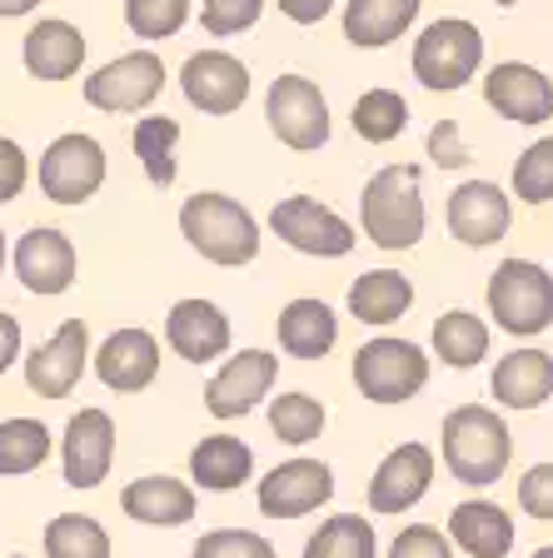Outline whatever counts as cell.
Wrapping results in <instances>:
<instances>
[{
  "label": "cell",
  "instance_id": "cell-33",
  "mask_svg": "<svg viewBox=\"0 0 553 558\" xmlns=\"http://www.w3.org/2000/svg\"><path fill=\"white\" fill-rule=\"evenodd\" d=\"M349 125H354V135L364 140V145H389V140H399L404 125H409V100H404L399 90L374 85V90H364L354 100Z\"/></svg>",
  "mask_w": 553,
  "mask_h": 558
},
{
  "label": "cell",
  "instance_id": "cell-37",
  "mask_svg": "<svg viewBox=\"0 0 553 558\" xmlns=\"http://www.w3.org/2000/svg\"><path fill=\"white\" fill-rule=\"evenodd\" d=\"M514 199H524V205H549L553 199V135L533 140L514 160Z\"/></svg>",
  "mask_w": 553,
  "mask_h": 558
},
{
  "label": "cell",
  "instance_id": "cell-28",
  "mask_svg": "<svg viewBox=\"0 0 553 558\" xmlns=\"http://www.w3.org/2000/svg\"><path fill=\"white\" fill-rule=\"evenodd\" d=\"M345 304L359 325L384 329L409 314V304H414V279L404 275V269H369V275H359L354 284H349Z\"/></svg>",
  "mask_w": 553,
  "mask_h": 558
},
{
  "label": "cell",
  "instance_id": "cell-31",
  "mask_svg": "<svg viewBox=\"0 0 553 558\" xmlns=\"http://www.w3.org/2000/svg\"><path fill=\"white\" fill-rule=\"evenodd\" d=\"M130 145H135V160L145 165V180H151L155 190H170L175 174H180V165H175V145H180V120H170V116H145V120H135V135H130Z\"/></svg>",
  "mask_w": 553,
  "mask_h": 558
},
{
  "label": "cell",
  "instance_id": "cell-36",
  "mask_svg": "<svg viewBox=\"0 0 553 558\" xmlns=\"http://www.w3.org/2000/svg\"><path fill=\"white\" fill-rule=\"evenodd\" d=\"M324 424H329V414H324V404L320 399H310V395H279V399H269V429H275V439L279 444H314L324 434Z\"/></svg>",
  "mask_w": 553,
  "mask_h": 558
},
{
  "label": "cell",
  "instance_id": "cell-5",
  "mask_svg": "<svg viewBox=\"0 0 553 558\" xmlns=\"http://www.w3.org/2000/svg\"><path fill=\"white\" fill-rule=\"evenodd\" d=\"M489 314L514 339H533L553 325V275L539 259H504L489 275Z\"/></svg>",
  "mask_w": 553,
  "mask_h": 558
},
{
  "label": "cell",
  "instance_id": "cell-30",
  "mask_svg": "<svg viewBox=\"0 0 553 558\" xmlns=\"http://www.w3.org/2000/svg\"><path fill=\"white\" fill-rule=\"evenodd\" d=\"M434 354L449 369H473L489 354V325L473 310H444L434 319Z\"/></svg>",
  "mask_w": 553,
  "mask_h": 558
},
{
  "label": "cell",
  "instance_id": "cell-18",
  "mask_svg": "<svg viewBox=\"0 0 553 558\" xmlns=\"http://www.w3.org/2000/svg\"><path fill=\"white\" fill-rule=\"evenodd\" d=\"M434 484V449L429 444H399L380 459L369 478V509L374 513H409Z\"/></svg>",
  "mask_w": 553,
  "mask_h": 558
},
{
  "label": "cell",
  "instance_id": "cell-13",
  "mask_svg": "<svg viewBox=\"0 0 553 558\" xmlns=\"http://www.w3.org/2000/svg\"><path fill=\"white\" fill-rule=\"evenodd\" d=\"M180 90L200 116H235L250 100V65L230 50H195L180 65Z\"/></svg>",
  "mask_w": 553,
  "mask_h": 558
},
{
  "label": "cell",
  "instance_id": "cell-40",
  "mask_svg": "<svg viewBox=\"0 0 553 558\" xmlns=\"http://www.w3.org/2000/svg\"><path fill=\"white\" fill-rule=\"evenodd\" d=\"M265 0H200V25L209 35H244L260 25Z\"/></svg>",
  "mask_w": 553,
  "mask_h": 558
},
{
  "label": "cell",
  "instance_id": "cell-4",
  "mask_svg": "<svg viewBox=\"0 0 553 558\" xmlns=\"http://www.w3.org/2000/svg\"><path fill=\"white\" fill-rule=\"evenodd\" d=\"M414 81L424 90H464V85L479 75L484 65V35L479 25L464 21V15H444V21H429L414 40Z\"/></svg>",
  "mask_w": 553,
  "mask_h": 558
},
{
  "label": "cell",
  "instance_id": "cell-43",
  "mask_svg": "<svg viewBox=\"0 0 553 558\" xmlns=\"http://www.w3.org/2000/svg\"><path fill=\"white\" fill-rule=\"evenodd\" d=\"M25 185H31V155L21 150V140L0 135V205L21 199Z\"/></svg>",
  "mask_w": 553,
  "mask_h": 558
},
{
  "label": "cell",
  "instance_id": "cell-35",
  "mask_svg": "<svg viewBox=\"0 0 553 558\" xmlns=\"http://www.w3.org/2000/svg\"><path fill=\"white\" fill-rule=\"evenodd\" d=\"M46 558H110V534L91 513H56L46 523Z\"/></svg>",
  "mask_w": 553,
  "mask_h": 558
},
{
  "label": "cell",
  "instance_id": "cell-50",
  "mask_svg": "<svg viewBox=\"0 0 553 558\" xmlns=\"http://www.w3.org/2000/svg\"><path fill=\"white\" fill-rule=\"evenodd\" d=\"M494 5H519V0H494Z\"/></svg>",
  "mask_w": 553,
  "mask_h": 558
},
{
  "label": "cell",
  "instance_id": "cell-3",
  "mask_svg": "<svg viewBox=\"0 0 553 558\" xmlns=\"http://www.w3.org/2000/svg\"><path fill=\"white\" fill-rule=\"evenodd\" d=\"M180 234L190 240L200 259L219 269H240L260 259V220L240 199L219 195V190H200L180 205Z\"/></svg>",
  "mask_w": 553,
  "mask_h": 558
},
{
  "label": "cell",
  "instance_id": "cell-38",
  "mask_svg": "<svg viewBox=\"0 0 553 558\" xmlns=\"http://www.w3.org/2000/svg\"><path fill=\"white\" fill-rule=\"evenodd\" d=\"M190 21V0H125V25L140 40H170Z\"/></svg>",
  "mask_w": 553,
  "mask_h": 558
},
{
  "label": "cell",
  "instance_id": "cell-20",
  "mask_svg": "<svg viewBox=\"0 0 553 558\" xmlns=\"http://www.w3.org/2000/svg\"><path fill=\"white\" fill-rule=\"evenodd\" d=\"M91 364L105 389L140 395V389H151L155 374H160V339H155L151 329H116V335H105V344L91 354Z\"/></svg>",
  "mask_w": 553,
  "mask_h": 558
},
{
  "label": "cell",
  "instance_id": "cell-19",
  "mask_svg": "<svg viewBox=\"0 0 553 558\" xmlns=\"http://www.w3.org/2000/svg\"><path fill=\"white\" fill-rule=\"evenodd\" d=\"M514 225V199L494 185V180H464L449 195V230L469 250H489L498 244Z\"/></svg>",
  "mask_w": 553,
  "mask_h": 558
},
{
  "label": "cell",
  "instance_id": "cell-11",
  "mask_svg": "<svg viewBox=\"0 0 553 558\" xmlns=\"http://www.w3.org/2000/svg\"><path fill=\"white\" fill-rule=\"evenodd\" d=\"M254 499H260L265 519H304V513L335 499V469L324 459H285L260 478Z\"/></svg>",
  "mask_w": 553,
  "mask_h": 558
},
{
  "label": "cell",
  "instance_id": "cell-15",
  "mask_svg": "<svg viewBox=\"0 0 553 558\" xmlns=\"http://www.w3.org/2000/svg\"><path fill=\"white\" fill-rule=\"evenodd\" d=\"M15 279H21L31 294H65L70 284H75V275H81V259H75V244H70L65 230H56V225H35V230H25L21 240H15Z\"/></svg>",
  "mask_w": 553,
  "mask_h": 558
},
{
  "label": "cell",
  "instance_id": "cell-46",
  "mask_svg": "<svg viewBox=\"0 0 553 558\" xmlns=\"http://www.w3.org/2000/svg\"><path fill=\"white\" fill-rule=\"evenodd\" d=\"M21 360V319L11 310H0V374Z\"/></svg>",
  "mask_w": 553,
  "mask_h": 558
},
{
  "label": "cell",
  "instance_id": "cell-7",
  "mask_svg": "<svg viewBox=\"0 0 553 558\" xmlns=\"http://www.w3.org/2000/svg\"><path fill=\"white\" fill-rule=\"evenodd\" d=\"M105 145L85 130H70V135H56L40 155V195L50 205H85V199L100 195L105 185Z\"/></svg>",
  "mask_w": 553,
  "mask_h": 558
},
{
  "label": "cell",
  "instance_id": "cell-12",
  "mask_svg": "<svg viewBox=\"0 0 553 558\" xmlns=\"http://www.w3.org/2000/svg\"><path fill=\"white\" fill-rule=\"evenodd\" d=\"M85 364H91V325H85V319H65L46 344L31 349L25 384H31V395H40V399H70L75 384L85 379Z\"/></svg>",
  "mask_w": 553,
  "mask_h": 558
},
{
  "label": "cell",
  "instance_id": "cell-39",
  "mask_svg": "<svg viewBox=\"0 0 553 558\" xmlns=\"http://www.w3.org/2000/svg\"><path fill=\"white\" fill-rule=\"evenodd\" d=\"M195 558H275V544L254 529H209L200 534Z\"/></svg>",
  "mask_w": 553,
  "mask_h": 558
},
{
  "label": "cell",
  "instance_id": "cell-32",
  "mask_svg": "<svg viewBox=\"0 0 553 558\" xmlns=\"http://www.w3.org/2000/svg\"><path fill=\"white\" fill-rule=\"evenodd\" d=\"M50 429L40 418H0V478H15V474H35V469L50 459Z\"/></svg>",
  "mask_w": 553,
  "mask_h": 558
},
{
  "label": "cell",
  "instance_id": "cell-16",
  "mask_svg": "<svg viewBox=\"0 0 553 558\" xmlns=\"http://www.w3.org/2000/svg\"><path fill=\"white\" fill-rule=\"evenodd\" d=\"M484 100L494 116L514 120V125H543V120H553V81L539 65H524V60L489 65Z\"/></svg>",
  "mask_w": 553,
  "mask_h": 558
},
{
  "label": "cell",
  "instance_id": "cell-14",
  "mask_svg": "<svg viewBox=\"0 0 553 558\" xmlns=\"http://www.w3.org/2000/svg\"><path fill=\"white\" fill-rule=\"evenodd\" d=\"M275 374H279V360L269 349H240V354H230V360L209 374L205 409L215 418H244L260 399H269Z\"/></svg>",
  "mask_w": 553,
  "mask_h": 558
},
{
  "label": "cell",
  "instance_id": "cell-6",
  "mask_svg": "<svg viewBox=\"0 0 553 558\" xmlns=\"http://www.w3.org/2000/svg\"><path fill=\"white\" fill-rule=\"evenodd\" d=\"M354 384L369 404H409L429 384V354L414 339H369L354 349Z\"/></svg>",
  "mask_w": 553,
  "mask_h": 558
},
{
  "label": "cell",
  "instance_id": "cell-9",
  "mask_svg": "<svg viewBox=\"0 0 553 558\" xmlns=\"http://www.w3.org/2000/svg\"><path fill=\"white\" fill-rule=\"evenodd\" d=\"M165 90V60L155 50H125V56L105 60L85 81V105L105 110V116H140L151 110Z\"/></svg>",
  "mask_w": 553,
  "mask_h": 558
},
{
  "label": "cell",
  "instance_id": "cell-26",
  "mask_svg": "<svg viewBox=\"0 0 553 558\" xmlns=\"http://www.w3.org/2000/svg\"><path fill=\"white\" fill-rule=\"evenodd\" d=\"M120 509L135 523H151V529H180V523L195 519V488L170 474H145L135 484H125Z\"/></svg>",
  "mask_w": 553,
  "mask_h": 558
},
{
  "label": "cell",
  "instance_id": "cell-2",
  "mask_svg": "<svg viewBox=\"0 0 553 558\" xmlns=\"http://www.w3.org/2000/svg\"><path fill=\"white\" fill-rule=\"evenodd\" d=\"M424 170L419 165H384L369 174L364 195H359V230L389 255H404L424 240V195H419Z\"/></svg>",
  "mask_w": 553,
  "mask_h": 558
},
{
  "label": "cell",
  "instance_id": "cell-34",
  "mask_svg": "<svg viewBox=\"0 0 553 558\" xmlns=\"http://www.w3.org/2000/svg\"><path fill=\"white\" fill-rule=\"evenodd\" d=\"M374 554H380V534L359 513L324 519L310 534V544H304V558H374Z\"/></svg>",
  "mask_w": 553,
  "mask_h": 558
},
{
  "label": "cell",
  "instance_id": "cell-23",
  "mask_svg": "<svg viewBox=\"0 0 553 558\" xmlns=\"http://www.w3.org/2000/svg\"><path fill=\"white\" fill-rule=\"evenodd\" d=\"M275 339L289 360L314 364L339 344V314L324 300H289L275 319Z\"/></svg>",
  "mask_w": 553,
  "mask_h": 558
},
{
  "label": "cell",
  "instance_id": "cell-29",
  "mask_svg": "<svg viewBox=\"0 0 553 558\" xmlns=\"http://www.w3.org/2000/svg\"><path fill=\"white\" fill-rule=\"evenodd\" d=\"M254 474V449L235 434H209L190 449V478L209 494H230V488L250 484Z\"/></svg>",
  "mask_w": 553,
  "mask_h": 558
},
{
  "label": "cell",
  "instance_id": "cell-8",
  "mask_svg": "<svg viewBox=\"0 0 553 558\" xmlns=\"http://www.w3.org/2000/svg\"><path fill=\"white\" fill-rule=\"evenodd\" d=\"M265 120L279 145H289V150H300V155L329 145V100H324V90L314 81H304V75H279V81H269Z\"/></svg>",
  "mask_w": 553,
  "mask_h": 558
},
{
  "label": "cell",
  "instance_id": "cell-24",
  "mask_svg": "<svg viewBox=\"0 0 553 558\" xmlns=\"http://www.w3.org/2000/svg\"><path fill=\"white\" fill-rule=\"evenodd\" d=\"M449 544L469 558H508L514 548V519L494 499H464L449 513Z\"/></svg>",
  "mask_w": 553,
  "mask_h": 558
},
{
  "label": "cell",
  "instance_id": "cell-48",
  "mask_svg": "<svg viewBox=\"0 0 553 558\" xmlns=\"http://www.w3.org/2000/svg\"><path fill=\"white\" fill-rule=\"evenodd\" d=\"M5 259H11V250H5V230H0V275H5Z\"/></svg>",
  "mask_w": 553,
  "mask_h": 558
},
{
  "label": "cell",
  "instance_id": "cell-45",
  "mask_svg": "<svg viewBox=\"0 0 553 558\" xmlns=\"http://www.w3.org/2000/svg\"><path fill=\"white\" fill-rule=\"evenodd\" d=\"M329 11H335V0H279V15L294 25H320Z\"/></svg>",
  "mask_w": 553,
  "mask_h": 558
},
{
  "label": "cell",
  "instance_id": "cell-10",
  "mask_svg": "<svg viewBox=\"0 0 553 558\" xmlns=\"http://www.w3.org/2000/svg\"><path fill=\"white\" fill-rule=\"evenodd\" d=\"M269 230L289 244V250H300L310 259H345L354 250V225L345 215H335L329 205L310 195H289V199H275L269 209Z\"/></svg>",
  "mask_w": 553,
  "mask_h": 558
},
{
  "label": "cell",
  "instance_id": "cell-22",
  "mask_svg": "<svg viewBox=\"0 0 553 558\" xmlns=\"http://www.w3.org/2000/svg\"><path fill=\"white\" fill-rule=\"evenodd\" d=\"M21 60L35 81H70L75 70L85 65V35L70 21H35L21 40Z\"/></svg>",
  "mask_w": 553,
  "mask_h": 558
},
{
  "label": "cell",
  "instance_id": "cell-42",
  "mask_svg": "<svg viewBox=\"0 0 553 558\" xmlns=\"http://www.w3.org/2000/svg\"><path fill=\"white\" fill-rule=\"evenodd\" d=\"M519 509L539 523H553V464H533L519 478Z\"/></svg>",
  "mask_w": 553,
  "mask_h": 558
},
{
  "label": "cell",
  "instance_id": "cell-44",
  "mask_svg": "<svg viewBox=\"0 0 553 558\" xmlns=\"http://www.w3.org/2000/svg\"><path fill=\"white\" fill-rule=\"evenodd\" d=\"M429 160H434L438 170H459V165H469V145L459 140V125H454V120H438V125L429 130Z\"/></svg>",
  "mask_w": 553,
  "mask_h": 558
},
{
  "label": "cell",
  "instance_id": "cell-27",
  "mask_svg": "<svg viewBox=\"0 0 553 558\" xmlns=\"http://www.w3.org/2000/svg\"><path fill=\"white\" fill-rule=\"evenodd\" d=\"M424 0H345V40L359 50L394 46L419 21Z\"/></svg>",
  "mask_w": 553,
  "mask_h": 558
},
{
  "label": "cell",
  "instance_id": "cell-47",
  "mask_svg": "<svg viewBox=\"0 0 553 558\" xmlns=\"http://www.w3.org/2000/svg\"><path fill=\"white\" fill-rule=\"evenodd\" d=\"M40 0H0V21H21V15H31Z\"/></svg>",
  "mask_w": 553,
  "mask_h": 558
},
{
  "label": "cell",
  "instance_id": "cell-41",
  "mask_svg": "<svg viewBox=\"0 0 553 558\" xmlns=\"http://www.w3.org/2000/svg\"><path fill=\"white\" fill-rule=\"evenodd\" d=\"M389 558H454L449 534H438L434 523H409L389 544Z\"/></svg>",
  "mask_w": 553,
  "mask_h": 558
},
{
  "label": "cell",
  "instance_id": "cell-1",
  "mask_svg": "<svg viewBox=\"0 0 553 558\" xmlns=\"http://www.w3.org/2000/svg\"><path fill=\"white\" fill-rule=\"evenodd\" d=\"M438 453H444V469H449L459 484L469 488H489L508 474V459H514V434H508L504 414L484 404H459L444 414V429H438Z\"/></svg>",
  "mask_w": 553,
  "mask_h": 558
},
{
  "label": "cell",
  "instance_id": "cell-49",
  "mask_svg": "<svg viewBox=\"0 0 553 558\" xmlns=\"http://www.w3.org/2000/svg\"><path fill=\"white\" fill-rule=\"evenodd\" d=\"M533 558H553V544H543V548H533Z\"/></svg>",
  "mask_w": 553,
  "mask_h": 558
},
{
  "label": "cell",
  "instance_id": "cell-25",
  "mask_svg": "<svg viewBox=\"0 0 553 558\" xmlns=\"http://www.w3.org/2000/svg\"><path fill=\"white\" fill-rule=\"evenodd\" d=\"M489 389H494L498 404L519 409V414L549 404L553 399V354H543V349H514V354H504V360L494 364Z\"/></svg>",
  "mask_w": 553,
  "mask_h": 558
},
{
  "label": "cell",
  "instance_id": "cell-17",
  "mask_svg": "<svg viewBox=\"0 0 553 558\" xmlns=\"http://www.w3.org/2000/svg\"><path fill=\"white\" fill-rule=\"evenodd\" d=\"M116 459V418L105 409H81L70 414L65 439H60V469L70 488H100Z\"/></svg>",
  "mask_w": 553,
  "mask_h": 558
},
{
  "label": "cell",
  "instance_id": "cell-51",
  "mask_svg": "<svg viewBox=\"0 0 553 558\" xmlns=\"http://www.w3.org/2000/svg\"><path fill=\"white\" fill-rule=\"evenodd\" d=\"M11 558H25V554H11Z\"/></svg>",
  "mask_w": 553,
  "mask_h": 558
},
{
  "label": "cell",
  "instance_id": "cell-21",
  "mask_svg": "<svg viewBox=\"0 0 553 558\" xmlns=\"http://www.w3.org/2000/svg\"><path fill=\"white\" fill-rule=\"evenodd\" d=\"M165 344L190 364H209L230 354V319L215 300H180L165 319Z\"/></svg>",
  "mask_w": 553,
  "mask_h": 558
}]
</instances>
